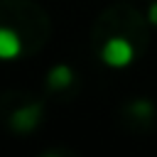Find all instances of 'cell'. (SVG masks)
I'll return each mask as SVG.
<instances>
[{"label": "cell", "mask_w": 157, "mask_h": 157, "mask_svg": "<svg viewBox=\"0 0 157 157\" xmlns=\"http://www.w3.org/2000/svg\"><path fill=\"white\" fill-rule=\"evenodd\" d=\"M101 59H103V64L110 66V69H125V66L132 64L135 49H132V44H130L125 37H110V39H105L103 47H101Z\"/></svg>", "instance_id": "1"}, {"label": "cell", "mask_w": 157, "mask_h": 157, "mask_svg": "<svg viewBox=\"0 0 157 157\" xmlns=\"http://www.w3.org/2000/svg\"><path fill=\"white\" fill-rule=\"evenodd\" d=\"M22 54V42L20 34L10 27H0V59L2 61H12Z\"/></svg>", "instance_id": "2"}, {"label": "cell", "mask_w": 157, "mask_h": 157, "mask_svg": "<svg viewBox=\"0 0 157 157\" xmlns=\"http://www.w3.org/2000/svg\"><path fill=\"white\" fill-rule=\"evenodd\" d=\"M39 105H27V108H22V110H17L15 115H12V128L15 130H32L34 125H37V120H39Z\"/></svg>", "instance_id": "3"}, {"label": "cell", "mask_w": 157, "mask_h": 157, "mask_svg": "<svg viewBox=\"0 0 157 157\" xmlns=\"http://www.w3.org/2000/svg\"><path fill=\"white\" fill-rule=\"evenodd\" d=\"M74 81V71L66 66V64H59V66H54L52 71H49V76H47V83H49V88H66L69 83Z\"/></svg>", "instance_id": "4"}, {"label": "cell", "mask_w": 157, "mask_h": 157, "mask_svg": "<svg viewBox=\"0 0 157 157\" xmlns=\"http://www.w3.org/2000/svg\"><path fill=\"white\" fill-rule=\"evenodd\" d=\"M147 20L157 27V2H152V5H150V10H147Z\"/></svg>", "instance_id": "5"}]
</instances>
